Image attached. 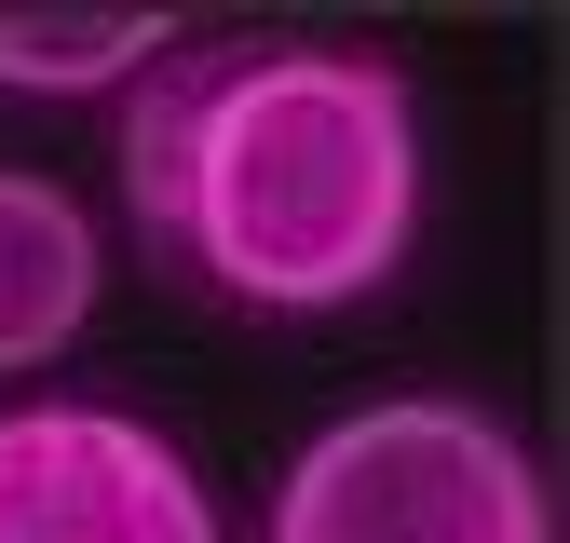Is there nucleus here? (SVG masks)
I'll list each match as a JSON object with an SVG mask.
<instances>
[{
    "label": "nucleus",
    "mask_w": 570,
    "mask_h": 543,
    "mask_svg": "<svg viewBox=\"0 0 570 543\" xmlns=\"http://www.w3.org/2000/svg\"><path fill=\"white\" fill-rule=\"evenodd\" d=\"M0 543H218L204 475L122 407H0Z\"/></svg>",
    "instance_id": "3"
},
{
    "label": "nucleus",
    "mask_w": 570,
    "mask_h": 543,
    "mask_svg": "<svg viewBox=\"0 0 570 543\" xmlns=\"http://www.w3.org/2000/svg\"><path fill=\"white\" fill-rule=\"evenodd\" d=\"M122 218L218 313H353L421 245V96L367 41H177L122 109Z\"/></svg>",
    "instance_id": "1"
},
{
    "label": "nucleus",
    "mask_w": 570,
    "mask_h": 543,
    "mask_svg": "<svg viewBox=\"0 0 570 543\" xmlns=\"http://www.w3.org/2000/svg\"><path fill=\"white\" fill-rule=\"evenodd\" d=\"M96 286H109V231H96V204L68 190V177L0 164V381L55 367L68 339L96 326Z\"/></svg>",
    "instance_id": "4"
},
{
    "label": "nucleus",
    "mask_w": 570,
    "mask_h": 543,
    "mask_svg": "<svg viewBox=\"0 0 570 543\" xmlns=\"http://www.w3.org/2000/svg\"><path fill=\"white\" fill-rule=\"evenodd\" d=\"M177 41H190L177 14H122V0H96V14H0V96H122Z\"/></svg>",
    "instance_id": "5"
},
{
    "label": "nucleus",
    "mask_w": 570,
    "mask_h": 543,
    "mask_svg": "<svg viewBox=\"0 0 570 543\" xmlns=\"http://www.w3.org/2000/svg\"><path fill=\"white\" fill-rule=\"evenodd\" d=\"M258 543H557V503L517 422L475 394H381L299 435Z\"/></svg>",
    "instance_id": "2"
}]
</instances>
